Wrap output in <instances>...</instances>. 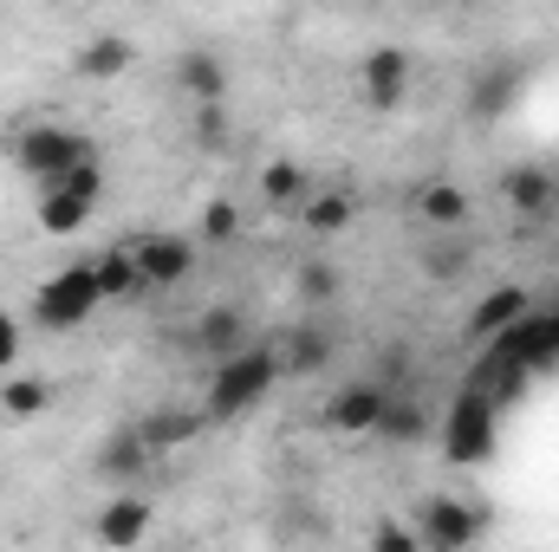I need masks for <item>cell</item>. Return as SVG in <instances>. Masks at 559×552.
Returning a JSON list of instances; mask_svg holds the SVG:
<instances>
[{"instance_id":"484cf974","label":"cell","mask_w":559,"mask_h":552,"mask_svg":"<svg viewBox=\"0 0 559 552\" xmlns=\"http://www.w3.org/2000/svg\"><path fill=\"white\" fill-rule=\"evenodd\" d=\"M261 195H267L274 208H293V202L306 195V169H299L293 156H280V163H267V169H261Z\"/></svg>"},{"instance_id":"4316f807","label":"cell","mask_w":559,"mask_h":552,"mask_svg":"<svg viewBox=\"0 0 559 552\" xmlns=\"http://www.w3.org/2000/svg\"><path fill=\"white\" fill-rule=\"evenodd\" d=\"M338 286H345V279H338L332 261H306V267H299V299H306V305H332Z\"/></svg>"},{"instance_id":"9c48e42d","label":"cell","mask_w":559,"mask_h":552,"mask_svg":"<svg viewBox=\"0 0 559 552\" xmlns=\"http://www.w3.org/2000/svg\"><path fill=\"white\" fill-rule=\"evenodd\" d=\"M195 351L209 358V364H228V358H241L248 351V312L241 305H202V319H195Z\"/></svg>"},{"instance_id":"f1b7e54d","label":"cell","mask_w":559,"mask_h":552,"mask_svg":"<svg viewBox=\"0 0 559 552\" xmlns=\"http://www.w3.org/2000/svg\"><path fill=\"white\" fill-rule=\"evenodd\" d=\"M195 137H202V143L228 137V105H202V111H195Z\"/></svg>"},{"instance_id":"8992f818","label":"cell","mask_w":559,"mask_h":552,"mask_svg":"<svg viewBox=\"0 0 559 552\" xmlns=\"http://www.w3.org/2000/svg\"><path fill=\"white\" fill-rule=\"evenodd\" d=\"M98 195H105L98 163L72 169L66 182L39 189V228H46V235H72V228H85V221H92V208H98Z\"/></svg>"},{"instance_id":"5b68a950","label":"cell","mask_w":559,"mask_h":552,"mask_svg":"<svg viewBox=\"0 0 559 552\" xmlns=\"http://www.w3.org/2000/svg\"><path fill=\"white\" fill-rule=\"evenodd\" d=\"M488 358H501V364H514V371H547L559 364V305H534L521 325H508L495 345H488Z\"/></svg>"},{"instance_id":"9a60e30c","label":"cell","mask_w":559,"mask_h":552,"mask_svg":"<svg viewBox=\"0 0 559 552\" xmlns=\"http://www.w3.org/2000/svg\"><path fill=\"white\" fill-rule=\"evenodd\" d=\"M138 65V46L124 39V33H98V39H85L79 52H72V72L79 79H124Z\"/></svg>"},{"instance_id":"8fae6325","label":"cell","mask_w":559,"mask_h":552,"mask_svg":"<svg viewBox=\"0 0 559 552\" xmlns=\"http://www.w3.org/2000/svg\"><path fill=\"white\" fill-rule=\"evenodd\" d=\"M404 92H411V52H404V46L365 52V105H371V111H397Z\"/></svg>"},{"instance_id":"ac0fdd59","label":"cell","mask_w":559,"mask_h":552,"mask_svg":"<svg viewBox=\"0 0 559 552\" xmlns=\"http://www.w3.org/2000/svg\"><path fill=\"white\" fill-rule=\"evenodd\" d=\"M274 351H280V377H312V371H325V364H332V332L299 325V332H286V338H280Z\"/></svg>"},{"instance_id":"ffe728a7","label":"cell","mask_w":559,"mask_h":552,"mask_svg":"<svg viewBox=\"0 0 559 552\" xmlns=\"http://www.w3.org/2000/svg\"><path fill=\"white\" fill-rule=\"evenodd\" d=\"M417 221L436 228V235H455V228L468 221V195H462L455 182H429V189L417 195Z\"/></svg>"},{"instance_id":"603a6c76","label":"cell","mask_w":559,"mask_h":552,"mask_svg":"<svg viewBox=\"0 0 559 552\" xmlns=\"http://www.w3.org/2000/svg\"><path fill=\"white\" fill-rule=\"evenodd\" d=\"M46 404H52V384H39V377H13V384H0V416H13V422L46 416Z\"/></svg>"},{"instance_id":"30bf717a","label":"cell","mask_w":559,"mask_h":552,"mask_svg":"<svg viewBox=\"0 0 559 552\" xmlns=\"http://www.w3.org/2000/svg\"><path fill=\"white\" fill-rule=\"evenodd\" d=\"M143 267V286H182V279L195 274V241L189 235H150L131 248Z\"/></svg>"},{"instance_id":"e0dca14e","label":"cell","mask_w":559,"mask_h":552,"mask_svg":"<svg viewBox=\"0 0 559 552\" xmlns=\"http://www.w3.org/2000/svg\"><path fill=\"white\" fill-rule=\"evenodd\" d=\"M150 533V501L143 494H118V501H105V514H98V540L111 552H131Z\"/></svg>"},{"instance_id":"52a82bcc","label":"cell","mask_w":559,"mask_h":552,"mask_svg":"<svg viewBox=\"0 0 559 552\" xmlns=\"http://www.w3.org/2000/svg\"><path fill=\"white\" fill-rule=\"evenodd\" d=\"M391 384H345V391H332V404H325V429L332 435H378V422L391 410Z\"/></svg>"},{"instance_id":"7c38bea8","label":"cell","mask_w":559,"mask_h":552,"mask_svg":"<svg viewBox=\"0 0 559 552\" xmlns=\"http://www.w3.org/2000/svg\"><path fill=\"white\" fill-rule=\"evenodd\" d=\"M527 312H534V292H527V286H495V292L468 312V338H475V345H495V338H501L508 325H521Z\"/></svg>"},{"instance_id":"f546056e","label":"cell","mask_w":559,"mask_h":552,"mask_svg":"<svg viewBox=\"0 0 559 552\" xmlns=\"http://www.w3.org/2000/svg\"><path fill=\"white\" fill-rule=\"evenodd\" d=\"M20 364V319L0 305V371H13Z\"/></svg>"},{"instance_id":"7a4b0ae2","label":"cell","mask_w":559,"mask_h":552,"mask_svg":"<svg viewBox=\"0 0 559 552\" xmlns=\"http://www.w3.org/2000/svg\"><path fill=\"white\" fill-rule=\"evenodd\" d=\"M13 163H20V176H33L39 189H52L72 169L98 163V143L85 137V131H72V124H33V131H20V143H13Z\"/></svg>"},{"instance_id":"3957f363","label":"cell","mask_w":559,"mask_h":552,"mask_svg":"<svg viewBox=\"0 0 559 552\" xmlns=\"http://www.w3.org/2000/svg\"><path fill=\"white\" fill-rule=\"evenodd\" d=\"M98 305H105V292H98L92 261H72V267H59V274L33 292V325H46V332H72V325H85Z\"/></svg>"},{"instance_id":"44dd1931","label":"cell","mask_w":559,"mask_h":552,"mask_svg":"<svg viewBox=\"0 0 559 552\" xmlns=\"http://www.w3.org/2000/svg\"><path fill=\"white\" fill-rule=\"evenodd\" d=\"M92 274H98V292L105 299H131V292H143V267L131 248H105L98 261H92Z\"/></svg>"},{"instance_id":"7402d4cb","label":"cell","mask_w":559,"mask_h":552,"mask_svg":"<svg viewBox=\"0 0 559 552\" xmlns=\"http://www.w3.org/2000/svg\"><path fill=\"white\" fill-rule=\"evenodd\" d=\"M468 267H475V248H468V241H442V235H436V241H429V248L417 254V274H423V279H436V286L462 279Z\"/></svg>"},{"instance_id":"4dcf8cb0","label":"cell","mask_w":559,"mask_h":552,"mask_svg":"<svg viewBox=\"0 0 559 552\" xmlns=\"http://www.w3.org/2000/svg\"><path fill=\"white\" fill-rule=\"evenodd\" d=\"M235 228H241V215H235L228 202H209V241H228Z\"/></svg>"},{"instance_id":"2e32d148","label":"cell","mask_w":559,"mask_h":552,"mask_svg":"<svg viewBox=\"0 0 559 552\" xmlns=\"http://www.w3.org/2000/svg\"><path fill=\"white\" fill-rule=\"evenodd\" d=\"M202 422H209V416L189 410V404H156V410L138 416V435L150 442V455H163V448H182V442H189Z\"/></svg>"},{"instance_id":"4fadbf2b","label":"cell","mask_w":559,"mask_h":552,"mask_svg":"<svg viewBox=\"0 0 559 552\" xmlns=\"http://www.w3.org/2000/svg\"><path fill=\"white\" fill-rule=\"evenodd\" d=\"M501 195H508V208L521 215V221H559V182L547 169H508V182H501Z\"/></svg>"},{"instance_id":"6da1fadb","label":"cell","mask_w":559,"mask_h":552,"mask_svg":"<svg viewBox=\"0 0 559 552\" xmlns=\"http://www.w3.org/2000/svg\"><path fill=\"white\" fill-rule=\"evenodd\" d=\"M274 384H280V351L274 345H248L241 358L215 364L209 397H202V416H209V422H235L241 410H254Z\"/></svg>"},{"instance_id":"ba28073f","label":"cell","mask_w":559,"mask_h":552,"mask_svg":"<svg viewBox=\"0 0 559 552\" xmlns=\"http://www.w3.org/2000/svg\"><path fill=\"white\" fill-rule=\"evenodd\" d=\"M495 416L501 410H488L481 397L462 391V404L442 416V455H449V461H481V455L495 448Z\"/></svg>"},{"instance_id":"d6986e66","label":"cell","mask_w":559,"mask_h":552,"mask_svg":"<svg viewBox=\"0 0 559 552\" xmlns=\"http://www.w3.org/2000/svg\"><path fill=\"white\" fill-rule=\"evenodd\" d=\"M150 461H156V455H150V442L138 435V422H131V429H111L105 448H98V475H105V481H138Z\"/></svg>"},{"instance_id":"277c9868","label":"cell","mask_w":559,"mask_h":552,"mask_svg":"<svg viewBox=\"0 0 559 552\" xmlns=\"http://www.w3.org/2000/svg\"><path fill=\"white\" fill-rule=\"evenodd\" d=\"M411 533H417L423 552H468L488 533V514L468 507L462 494H423L417 514H411Z\"/></svg>"},{"instance_id":"d4e9b609","label":"cell","mask_w":559,"mask_h":552,"mask_svg":"<svg viewBox=\"0 0 559 552\" xmlns=\"http://www.w3.org/2000/svg\"><path fill=\"white\" fill-rule=\"evenodd\" d=\"M378 435H384V442H423V435H429V410L411 404V397H391V410H384V422H378Z\"/></svg>"},{"instance_id":"83f0119b","label":"cell","mask_w":559,"mask_h":552,"mask_svg":"<svg viewBox=\"0 0 559 552\" xmlns=\"http://www.w3.org/2000/svg\"><path fill=\"white\" fill-rule=\"evenodd\" d=\"M371 552H423V547L411 533V520H378L371 527Z\"/></svg>"},{"instance_id":"cb8c5ba5","label":"cell","mask_w":559,"mask_h":552,"mask_svg":"<svg viewBox=\"0 0 559 552\" xmlns=\"http://www.w3.org/2000/svg\"><path fill=\"white\" fill-rule=\"evenodd\" d=\"M299 215H306L312 235H338V228L352 221V195H345V189H319V195H306Z\"/></svg>"},{"instance_id":"5bb4252c","label":"cell","mask_w":559,"mask_h":552,"mask_svg":"<svg viewBox=\"0 0 559 552\" xmlns=\"http://www.w3.org/2000/svg\"><path fill=\"white\" fill-rule=\"evenodd\" d=\"M176 92H182L195 111H202V105H222V98H228V65H222L215 52L195 46V52L176 59Z\"/></svg>"}]
</instances>
